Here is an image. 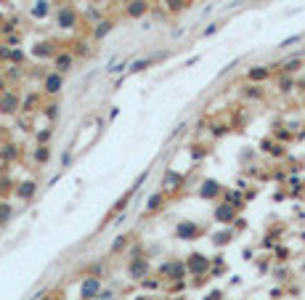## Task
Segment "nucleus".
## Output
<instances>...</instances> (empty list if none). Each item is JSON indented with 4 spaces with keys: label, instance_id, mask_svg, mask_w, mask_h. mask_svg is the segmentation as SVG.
Instances as JSON below:
<instances>
[{
    "label": "nucleus",
    "instance_id": "4468645a",
    "mask_svg": "<svg viewBox=\"0 0 305 300\" xmlns=\"http://www.w3.org/2000/svg\"><path fill=\"white\" fill-rule=\"evenodd\" d=\"M223 191H226V189H223L218 181L207 178V181H202V186H199V197H202V199H215L218 194H223Z\"/></svg>",
    "mask_w": 305,
    "mask_h": 300
},
{
    "label": "nucleus",
    "instance_id": "393cba45",
    "mask_svg": "<svg viewBox=\"0 0 305 300\" xmlns=\"http://www.w3.org/2000/svg\"><path fill=\"white\" fill-rule=\"evenodd\" d=\"M295 85L297 83H295V77H292V75H279V90H281V93H289Z\"/></svg>",
    "mask_w": 305,
    "mask_h": 300
},
{
    "label": "nucleus",
    "instance_id": "49530a36",
    "mask_svg": "<svg viewBox=\"0 0 305 300\" xmlns=\"http://www.w3.org/2000/svg\"><path fill=\"white\" fill-rule=\"evenodd\" d=\"M43 300H53V297H43Z\"/></svg>",
    "mask_w": 305,
    "mask_h": 300
},
{
    "label": "nucleus",
    "instance_id": "7ed1b4c3",
    "mask_svg": "<svg viewBox=\"0 0 305 300\" xmlns=\"http://www.w3.org/2000/svg\"><path fill=\"white\" fill-rule=\"evenodd\" d=\"M210 266H213V260L207 255H202V252H191V255L186 258V269H189L191 276H205L210 271Z\"/></svg>",
    "mask_w": 305,
    "mask_h": 300
},
{
    "label": "nucleus",
    "instance_id": "c85d7f7f",
    "mask_svg": "<svg viewBox=\"0 0 305 300\" xmlns=\"http://www.w3.org/2000/svg\"><path fill=\"white\" fill-rule=\"evenodd\" d=\"M35 104H40V96L32 90V93H29L24 101H21V112H35Z\"/></svg>",
    "mask_w": 305,
    "mask_h": 300
},
{
    "label": "nucleus",
    "instance_id": "20e7f679",
    "mask_svg": "<svg viewBox=\"0 0 305 300\" xmlns=\"http://www.w3.org/2000/svg\"><path fill=\"white\" fill-rule=\"evenodd\" d=\"M21 112V96L19 90L8 88L6 93H0V114H16Z\"/></svg>",
    "mask_w": 305,
    "mask_h": 300
},
{
    "label": "nucleus",
    "instance_id": "423d86ee",
    "mask_svg": "<svg viewBox=\"0 0 305 300\" xmlns=\"http://www.w3.org/2000/svg\"><path fill=\"white\" fill-rule=\"evenodd\" d=\"M202 237V226L194 223V221H181L175 226V239H183V242H194Z\"/></svg>",
    "mask_w": 305,
    "mask_h": 300
},
{
    "label": "nucleus",
    "instance_id": "0eeeda50",
    "mask_svg": "<svg viewBox=\"0 0 305 300\" xmlns=\"http://www.w3.org/2000/svg\"><path fill=\"white\" fill-rule=\"evenodd\" d=\"M61 88H64V75H61V72H56V69H53V72L45 75L43 90H45L48 96H58V93H61Z\"/></svg>",
    "mask_w": 305,
    "mask_h": 300
},
{
    "label": "nucleus",
    "instance_id": "f257e3e1",
    "mask_svg": "<svg viewBox=\"0 0 305 300\" xmlns=\"http://www.w3.org/2000/svg\"><path fill=\"white\" fill-rule=\"evenodd\" d=\"M77 21H80V14H77L75 6L64 3V6L56 8V27H58V29H75Z\"/></svg>",
    "mask_w": 305,
    "mask_h": 300
},
{
    "label": "nucleus",
    "instance_id": "aec40b11",
    "mask_svg": "<svg viewBox=\"0 0 305 300\" xmlns=\"http://www.w3.org/2000/svg\"><path fill=\"white\" fill-rule=\"evenodd\" d=\"M162 205H165V191H154L146 202V213H157Z\"/></svg>",
    "mask_w": 305,
    "mask_h": 300
},
{
    "label": "nucleus",
    "instance_id": "37998d69",
    "mask_svg": "<svg viewBox=\"0 0 305 300\" xmlns=\"http://www.w3.org/2000/svg\"><path fill=\"white\" fill-rule=\"evenodd\" d=\"M96 300H114V295H112V292H101Z\"/></svg>",
    "mask_w": 305,
    "mask_h": 300
},
{
    "label": "nucleus",
    "instance_id": "4be33fe9",
    "mask_svg": "<svg viewBox=\"0 0 305 300\" xmlns=\"http://www.w3.org/2000/svg\"><path fill=\"white\" fill-rule=\"evenodd\" d=\"M231 239H233V228H223V231H218V234L213 237V245H215V247H226Z\"/></svg>",
    "mask_w": 305,
    "mask_h": 300
},
{
    "label": "nucleus",
    "instance_id": "412c9836",
    "mask_svg": "<svg viewBox=\"0 0 305 300\" xmlns=\"http://www.w3.org/2000/svg\"><path fill=\"white\" fill-rule=\"evenodd\" d=\"M300 66H302V59H300V56H295V59H287L284 64H281L279 75H295Z\"/></svg>",
    "mask_w": 305,
    "mask_h": 300
},
{
    "label": "nucleus",
    "instance_id": "6e6552de",
    "mask_svg": "<svg viewBox=\"0 0 305 300\" xmlns=\"http://www.w3.org/2000/svg\"><path fill=\"white\" fill-rule=\"evenodd\" d=\"M127 274H130V279H135V282H144V279H146V274H149V260H146L144 255L130 258V266H127Z\"/></svg>",
    "mask_w": 305,
    "mask_h": 300
},
{
    "label": "nucleus",
    "instance_id": "09e8293b",
    "mask_svg": "<svg viewBox=\"0 0 305 300\" xmlns=\"http://www.w3.org/2000/svg\"><path fill=\"white\" fill-rule=\"evenodd\" d=\"M0 61H3V59H0Z\"/></svg>",
    "mask_w": 305,
    "mask_h": 300
},
{
    "label": "nucleus",
    "instance_id": "a18cd8bd",
    "mask_svg": "<svg viewBox=\"0 0 305 300\" xmlns=\"http://www.w3.org/2000/svg\"><path fill=\"white\" fill-rule=\"evenodd\" d=\"M0 21H6V19H3V14H0Z\"/></svg>",
    "mask_w": 305,
    "mask_h": 300
},
{
    "label": "nucleus",
    "instance_id": "39448f33",
    "mask_svg": "<svg viewBox=\"0 0 305 300\" xmlns=\"http://www.w3.org/2000/svg\"><path fill=\"white\" fill-rule=\"evenodd\" d=\"M101 295V276H85L80 282V300H96Z\"/></svg>",
    "mask_w": 305,
    "mask_h": 300
},
{
    "label": "nucleus",
    "instance_id": "f3484780",
    "mask_svg": "<svg viewBox=\"0 0 305 300\" xmlns=\"http://www.w3.org/2000/svg\"><path fill=\"white\" fill-rule=\"evenodd\" d=\"M112 29H114V19H101L98 24L93 27V38H96V40H104Z\"/></svg>",
    "mask_w": 305,
    "mask_h": 300
},
{
    "label": "nucleus",
    "instance_id": "de8ad7c7",
    "mask_svg": "<svg viewBox=\"0 0 305 300\" xmlns=\"http://www.w3.org/2000/svg\"><path fill=\"white\" fill-rule=\"evenodd\" d=\"M93 3H101V0H93Z\"/></svg>",
    "mask_w": 305,
    "mask_h": 300
},
{
    "label": "nucleus",
    "instance_id": "f03ea898",
    "mask_svg": "<svg viewBox=\"0 0 305 300\" xmlns=\"http://www.w3.org/2000/svg\"><path fill=\"white\" fill-rule=\"evenodd\" d=\"M159 274L167 282H183V276L189 274V269H186V260H167L159 266Z\"/></svg>",
    "mask_w": 305,
    "mask_h": 300
},
{
    "label": "nucleus",
    "instance_id": "ea45409f",
    "mask_svg": "<svg viewBox=\"0 0 305 300\" xmlns=\"http://www.w3.org/2000/svg\"><path fill=\"white\" fill-rule=\"evenodd\" d=\"M276 255H279V260H287L289 252H287V247H276Z\"/></svg>",
    "mask_w": 305,
    "mask_h": 300
},
{
    "label": "nucleus",
    "instance_id": "a19ab883",
    "mask_svg": "<svg viewBox=\"0 0 305 300\" xmlns=\"http://www.w3.org/2000/svg\"><path fill=\"white\" fill-rule=\"evenodd\" d=\"M220 297H223V292H220V290H213V292H210L205 300H220Z\"/></svg>",
    "mask_w": 305,
    "mask_h": 300
},
{
    "label": "nucleus",
    "instance_id": "bb28decb",
    "mask_svg": "<svg viewBox=\"0 0 305 300\" xmlns=\"http://www.w3.org/2000/svg\"><path fill=\"white\" fill-rule=\"evenodd\" d=\"M260 146H263V149H265V152L271 154V157H284V146H281V144H274V141H263Z\"/></svg>",
    "mask_w": 305,
    "mask_h": 300
},
{
    "label": "nucleus",
    "instance_id": "6ab92c4d",
    "mask_svg": "<svg viewBox=\"0 0 305 300\" xmlns=\"http://www.w3.org/2000/svg\"><path fill=\"white\" fill-rule=\"evenodd\" d=\"M48 11H51L48 0H35L32 8H29V14H32V19H45V16H48Z\"/></svg>",
    "mask_w": 305,
    "mask_h": 300
},
{
    "label": "nucleus",
    "instance_id": "79ce46f5",
    "mask_svg": "<svg viewBox=\"0 0 305 300\" xmlns=\"http://www.w3.org/2000/svg\"><path fill=\"white\" fill-rule=\"evenodd\" d=\"M218 29H220V24H213V27H207V29H205V35H215Z\"/></svg>",
    "mask_w": 305,
    "mask_h": 300
},
{
    "label": "nucleus",
    "instance_id": "c756f323",
    "mask_svg": "<svg viewBox=\"0 0 305 300\" xmlns=\"http://www.w3.org/2000/svg\"><path fill=\"white\" fill-rule=\"evenodd\" d=\"M165 6H167V11H173V14H178V11L189 8V0H165Z\"/></svg>",
    "mask_w": 305,
    "mask_h": 300
},
{
    "label": "nucleus",
    "instance_id": "f8f14e48",
    "mask_svg": "<svg viewBox=\"0 0 305 300\" xmlns=\"http://www.w3.org/2000/svg\"><path fill=\"white\" fill-rule=\"evenodd\" d=\"M149 14V0H130L125 6V16L127 19H144Z\"/></svg>",
    "mask_w": 305,
    "mask_h": 300
},
{
    "label": "nucleus",
    "instance_id": "e433bc0d",
    "mask_svg": "<svg viewBox=\"0 0 305 300\" xmlns=\"http://www.w3.org/2000/svg\"><path fill=\"white\" fill-rule=\"evenodd\" d=\"M11 61H14V64H21V61H24V53H21L19 48H14V51H11Z\"/></svg>",
    "mask_w": 305,
    "mask_h": 300
},
{
    "label": "nucleus",
    "instance_id": "72a5a7b5",
    "mask_svg": "<svg viewBox=\"0 0 305 300\" xmlns=\"http://www.w3.org/2000/svg\"><path fill=\"white\" fill-rule=\"evenodd\" d=\"M300 40H302V35H292V38L281 40V45H279V48H292V45H295V43H300Z\"/></svg>",
    "mask_w": 305,
    "mask_h": 300
},
{
    "label": "nucleus",
    "instance_id": "7c9ffc66",
    "mask_svg": "<svg viewBox=\"0 0 305 300\" xmlns=\"http://www.w3.org/2000/svg\"><path fill=\"white\" fill-rule=\"evenodd\" d=\"M43 114H45V117H48L51 122H56V120H58V104H45Z\"/></svg>",
    "mask_w": 305,
    "mask_h": 300
},
{
    "label": "nucleus",
    "instance_id": "4c0bfd02",
    "mask_svg": "<svg viewBox=\"0 0 305 300\" xmlns=\"http://www.w3.org/2000/svg\"><path fill=\"white\" fill-rule=\"evenodd\" d=\"M274 136H276V138H281V141H289V138H292V133H287L284 128H279V130H274Z\"/></svg>",
    "mask_w": 305,
    "mask_h": 300
},
{
    "label": "nucleus",
    "instance_id": "dca6fc26",
    "mask_svg": "<svg viewBox=\"0 0 305 300\" xmlns=\"http://www.w3.org/2000/svg\"><path fill=\"white\" fill-rule=\"evenodd\" d=\"M268 77H271V66H252L250 72H247L250 83H265Z\"/></svg>",
    "mask_w": 305,
    "mask_h": 300
},
{
    "label": "nucleus",
    "instance_id": "f704fd0d",
    "mask_svg": "<svg viewBox=\"0 0 305 300\" xmlns=\"http://www.w3.org/2000/svg\"><path fill=\"white\" fill-rule=\"evenodd\" d=\"M244 96H247V98H263V90L257 88V85H252V88L244 90Z\"/></svg>",
    "mask_w": 305,
    "mask_h": 300
},
{
    "label": "nucleus",
    "instance_id": "9d476101",
    "mask_svg": "<svg viewBox=\"0 0 305 300\" xmlns=\"http://www.w3.org/2000/svg\"><path fill=\"white\" fill-rule=\"evenodd\" d=\"M183 181H186V176L183 173H178V170H167L165 176H162V191H178L181 186H183Z\"/></svg>",
    "mask_w": 305,
    "mask_h": 300
},
{
    "label": "nucleus",
    "instance_id": "b1692460",
    "mask_svg": "<svg viewBox=\"0 0 305 300\" xmlns=\"http://www.w3.org/2000/svg\"><path fill=\"white\" fill-rule=\"evenodd\" d=\"M157 59H162V53H159V56H151V59H138V61H133V64H130V69H127V72H130V75H135V72H141V69H146L151 61H157Z\"/></svg>",
    "mask_w": 305,
    "mask_h": 300
},
{
    "label": "nucleus",
    "instance_id": "2eb2a0df",
    "mask_svg": "<svg viewBox=\"0 0 305 300\" xmlns=\"http://www.w3.org/2000/svg\"><path fill=\"white\" fill-rule=\"evenodd\" d=\"M35 194H38V181H35V178H27V181H21L19 186H16V197L24 199V202L32 199Z\"/></svg>",
    "mask_w": 305,
    "mask_h": 300
},
{
    "label": "nucleus",
    "instance_id": "a211bd4d",
    "mask_svg": "<svg viewBox=\"0 0 305 300\" xmlns=\"http://www.w3.org/2000/svg\"><path fill=\"white\" fill-rule=\"evenodd\" d=\"M223 202L231 205V207H236V210H242V207H244V197H242V191H236V189L223 191Z\"/></svg>",
    "mask_w": 305,
    "mask_h": 300
},
{
    "label": "nucleus",
    "instance_id": "c9c22d12",
    "mask_svg": "<svg viewBox=\"0 0 305 300\" xmlns=\"http://www.w3.org/2000/svg\"><path fill=\"white\" fill-rule=\"evenodd\" d=\"M125 247H127V237L122 234V237H120V239H117L114 245H112V252H120V250H125Z\"/></svg>",
    "mask_w": 305,
    "mask_h": 300
},
{
    "label": "nucleus",
    "instance_id": "473e14b6",
    "mask_svg": "<svg viewBox=\"0 0 305 300\" xmlns=\"http://www.w3.org/2000/svg\"><path fill=\"white\" fill-rule=\"evenodd\" d=\"M16 24H19L16 19H6V21H3V27H0V32H3V35H11V32L16 29Z\"/></svg>",
    "mask_w": 305,
    "mask_h": 300
},
{
    "label": "nucleus",
    "instance_id": "5701e85b",
    "mask_svg": "<svg viewBox=\"0 0 305 300\" xmlns=\"http://www.w3.org/2000/svg\"><path fill=\"white\" fill-rule=\"evenodd\" d=\"M19 154H21V149H19L16 144H6V146H3V154H0V159H6V162H14V159H19Z\"/></svg>",
    "mask_w": 305,
    "mask_h": 300
},
{
    "label": "nucleus",
    "instance_id": "1a4fd4ad",
    "mask_svg": "<svg viewBox=\"0 0 305 300\" xmlns=\"http://www.w3.org/2000/svg\"><path fill=\"white\" fill-rule=\"evenodd\" d=\"M236 207H231V205H226V202H220L215 210H213V215H215V221L218 223H223V226H231L233 221H236Z\"/></svg>",
    "mask_w": 305,
    "mask_h": 300
},
{
    "label": "nucleus",
    "instance_id": "a878e982",
    "mask_svg": "<svg viewBox=\"0 0 305 300\" xmlns=\"http://www.w3.org/2000/svg\"><path fill=\"white\" fill-rule=\"evenodd\" d=\"M11 215H14V207H11V202L0 199V226H6V223L11 221Z\"/></svg>",
    "mask_w": 305,
    "mask_h": 300
},
{
    "label": "nucleus",
    "instance_id": "58836bf2",
    "mask_svg": "<svg viewBox=\"0 0 305 300\" xmlns=\"http://www.w3.org/2000/svg\"><path fill=\"white\" fill-rule=\"evenodd\" d=\"M77 45H80V48H77V53H80V56H88V53H90L88 43H77Z\"/></svg>",
    "mask_w": 305,
    "mask_h": 300
},
{
    "label": "nucleus",
    "instance_id": "2f4dec72",
    "mask_svg": "<svg viewBox=\"0 0 305 300\" xmlns=\"http://www.w3.org/2000/svg\"><path fill=\"white\" fill-rule=\"evenodd\" d=\"M51 136H53V130H51V128H43L38 136H35V138H38V146H45V144L51 141Z\"/></svg>",
    "mask_w": 305,
    "mask_h": 300
},
{
    "label": "nucleus",
    "instance_id": "c03bdc74",
    "mask_svg": "<svg viewBox=\"0 0 305 300\" xmlns=\"http://www.w3.org/2000/svg\"><path fill=\"white\" fill-rule=\"evenodd\" d=\"M117 3H122V6H127V3H130V0H117Z\"/></svg>",
    "mask_w": 305,
    "mask_h": 300
},
{
    "label": "nucleus",
    "instance_id": "cd10ccee",
    "mask_svg": "<svg viewBox=\"0 0 305 300\" xmlns=\"http://www.w3.org/2000/svg\"><path fill=\"white\" fill-rule=\"evenodd\" d=\"M32 159H35V162H38V165L48 162V159H51V152H48V146H38V149H35V154H32Z\"/></svg>",
    "mask_w": 305,
    "mask_h": 300
},
{
    "label": "nucleus",
    "instance_id": "ddd939ff",
    "mask_svg": "<svg viewBox=\"0 0 305 300\" xmlns=\"http://www.w3.org/2000/svg\"><path fill=\"white\" fill-rule=\"evenodd\" d=\"M53 66H56V72L66 75L69 69L75 66V53H72V51H58L56 59H53Z\"/></svg>",
    "mask_w": 305,
    "mask_h": 300
},
{
    "label": "nucleus",
    "instance_id": "9b49d317",
    "mask_svg": "<svg viewBox=\"0 0 305 300\" xmlns=\"http://www.w3.org/2000/svg\"><path fill=\"white\" fill-rule=\"evenodd\" d=\"M56 53H58V48H56V43H51V40H40V43L32 45V56H35V59H56Z\"/></svg>",
    "mask_w": 305,
    "mask_h": 300
}]
</instances>
